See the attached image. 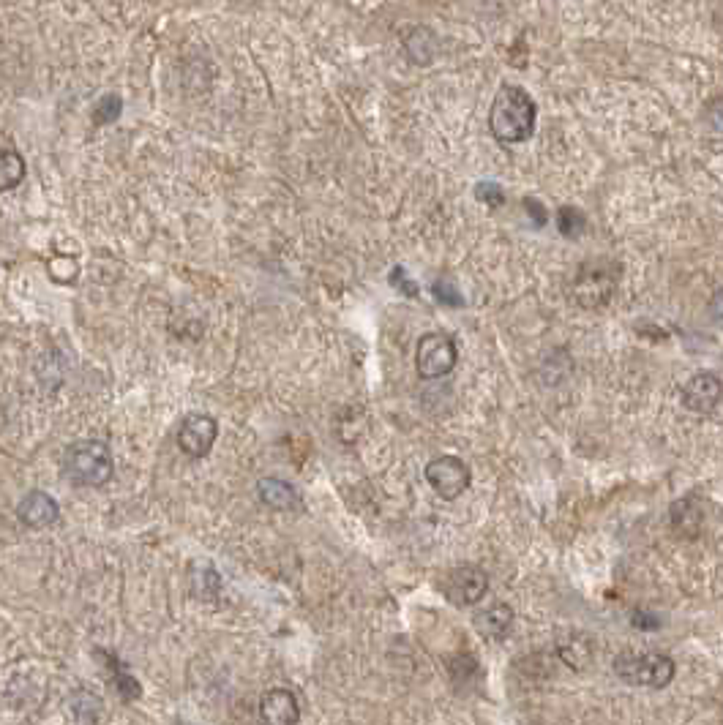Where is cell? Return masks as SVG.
Returning <instances> with one entry per match:
<instances>
[{
	"instance_id": "6da1fadb",
	"label": "cell",
	"mask_w": 723,
	"mask_h": 725,
	"mask_svg": "<svg viewBox=\"0 0 723 725\" xmlns=\"http://www.w3.org/2000/svg\"><path fill=\"white\" fill-rule=\"evenodd\" d=\"M538 107L522 85H503L497 90L489 112V129L503 145H519L533 137Z\"/></svg>"
},
{
	"instance_id": "7a4b0ae2",
	"label": "cell",
	"mask_w": 723,
	"mask_h": 725,
	"mask_svg": "<svg viewBox=\"0 0 723 725\" xmlns=\"http://www.w3.org/2000/svg\"><path fill=\"white\" fill-rule=\"evenodd\" d=\"M620 265L612 259H584L571 281V300L579 308H603L617 292Z\"/></svg>"
},
{
	"instance_id": "3957f363",
	"label": "cell",
	"mask_w": 723,
	"mask_h": 725,
	"mask_svg": "<svg viewBox=\"0 0 723 725\" xmlns=\"http://www.w3.org/2000/svg\"><path fill=\"white\" fill-rule=\"evenodd\" d=\"M66 475L77 486H104L112 477V453L107 442L88 439L66 450Z\"/></svg>"
},
{
	"instance_id": "277c9868",
	"label": "cell",
	"mask_w": 723,
	"mask_h": 725,
	"mask_svg": "<svg viewBox=\"0 0 723 725\" xmlns=\"http://www.w3.org/2000/svg\"><path fill=\"white\" fill-rule=\"evenodd\" d=\"M674 660L655 652H620L614 657V674L633 687L661 690L674 679Z\"/></svg>"
},
{
	"instance_id": "5b68a950",
	"label": "cell",
	"mask_w": 723,
	"mask_h": 725,
	"mask_svg": "<svg viewBox=\"0 0 723 725\" xmlns=\"http://www.w3.org/2000/svg\"><path fill=\"white\" fill-rule=\"evenodd\" d=\"M459 360V349L448 333H426L418 341V352H415V368L423 379H440L448 377Z\"/></svg>"
},
{
	"instance_id": "8992f818",
	"label": "cell",
	"mask_w": 723,
	"mask_h": 725,
	"mask_svg": "<svg viewBox=\"0 0 723 725\" xmlns=\"http://www.w3.org/2000/svg\"><path fill=\"white\" fill-rule=\"evenodd\" d=\"M426 480L437 497L459 499L470 488V467L456 456L434 458L432 464H426Z\"/></svg>"
},
{
	"instance_id": "52a82bcc",
	"label": "cell",
	"mask_w": 723,
	"mask_h": 725,
	"mask_svg": "<svg viewBox=\"0 0 723 725\" xmlns=\"http://www.w3.org/2000/svg\"><path fill=\"white\" fill-rule=\"evenodd\" d=\"M216 437H219V423H216V418L202 415V412L189 415L178 428V445L191 458L208 456L216 445Z\"/></svg>"
},
{
	"instance_id": "ba28073f",
	"label": "cell",
	"mask_w": 723,
	"mask_h": 725,
	"mask_svg": "<svg viewBox=\"0 0 723 725\" xmlns=\"http://www.w3.org/2000/svg\"><path fill=\"white\" fill-rule=\"evenodd\" d=\"M486 589H489V578H486L481 567H456L445 578L448 600H453L456 606H475V603H481Z\"/></svg>"
},
{
	"instance_id": "9c48e42d",
	"label": "cell",
	"mask_w": 723,
	"mask_h": 725,
	"mask_svg": "<svg viewBox=\"0 0 723 725\" xmlns=\"http://www.w3.org/2000/svg\"><path fill=\"white\" fill-rule=\"evenodd\" d=\"M723 396V382L710 371L693 374L683 388V407L693 415H710Z\"/></svg>"
},
{
	"instance_id": "30bf717a",
	"label": "cell",
	"mask_w": 723,
	"mask_h": 725,
	"mask_svg": "<svg viewBox=\"0 0 723 725\" xmlns=\"http://www.w3.org/2000/svg\"><path fill=\"white\" fill-rule=\"evenodd\" d=\"M260 715L265 725H298L301 723V704L292 690L273 687L260 701Z\"/></svg>"
},
{
	"instance_id": "8fae6325",
	"label": "cell",
	"mask_w": 723,
	"mask_h": 725,
	"mask_svg": "<svg viewBox=\"0 0 723 725\" xmlns=\"http://www.w3.org/2000/svg\"><path fill=\"white\" fill-rule=\"evenodd\" d=\"M17 516H20L25 527L44 529L58 521L61 510H58V502L47 491H31L28 497L22 499L20 507H17Z\"/></svg>"
},
{
	"instance_id": "7c38bea8",
	"label": "cell",
	"mask_w": 723,
	"mask_h": 725,
	"mask_svg": "<svg viewBox=\"0 0 723 725\" xmlns=\"http://www.w3.org/2000/svg\"><path fill=\"white\" fill-rule=\"evenodd\" d=\"M669 521H672L674 535L683 537V540H696L702 532L704 524V510L696 502V497H683L677 499L669 510Z\"/></svg>"
},
{
	"instance_id": "4fadbf2b",
	"label": "cell",
	"mask_w": 723,
	"mask_h": 725,
	"mask_svg": "<svg viewBox=\"0 0 723 725\" xmlns=\"http://www.w3.org/2000/svg\"><path fill=\"white\" fill-rule=\"evenodd\" d=\"M557 657L573 671H584L593 663V641L584 633H565L557 638Z\"/></svg>"
},
{
	"instance_id": "5bb4252c",
	"label": "cell",
	"mask_w": 723,
	"mask_h": 725,
	"mask_svg": "<svg viewBox=\"0 0 723 725\" xmlns=\"http://www.w3.org/2000/svg\"><path fill=\"white\" fill-rule=\"evenodd\" d=\"M511 622H513V608L508 606V603H494V606H489L486 611H478V614H475V630H478L483 638H494V641H500V638L511 630Z\"/></svg>"
},
{
	"instance_id": "9a60e30c",
	"label": "cell",
	"mask_w": 723,
	"mask_h": 725,
	"mask_svg": "<svg viewBox=\"0 0 723 725\" xmlns=\"http://www.w3.org/2000/svg\"><path fill=\"white\" fill-rule=\"evenodd\" d=\"M404 50H407V58L415 66H432V60L437 58V50H440V41H437L432 30L418 25V28H412L404 36Z\"/></svg>"
},
{
	"instance_id": "2e32d148",
	"label": "cell",
	"mask_w": 723,
	"mask_h": 725,
	"mask_svg": "<svg viewBox=\"0 0 723 725\" xmlns=\"http://www.w3.org/2000/svg\"><path fill=\"white\" fill-rule=\"evenodd\" d=\"M257 491H260V499L273 510H292V507L301 505V497L298 491L287 483V480H279V477H262L257 483Z\"/></svg>"
},
{
	"instance_id": "e0dca14e",
	"label": "cell",
	"mask_w": 723,
	"mask_h": 725,
	"mask_svg": "<svg viewBox=\"0 0 723 725\" xmlns=\"http://www.w3.org/2000/svg\"><path fill=\"white\" fill-rule=\"evenodd\" d=\"M25 178V159L17 150L0 148V191L17 189Z\"/></svg>"
},
{
	"instance_id": "ac0fdd59",
	"label": "cell",
	"mask_w": 723,
	"mask_h": 725,
	"mask_svg": "<svg viewBox=\"0 0 723 725\" xmlns=\"http://www.w3.org/2000/svg\"><path fill=\"white\" fill-rule=\"evenodd\" d=\"M557 229H560V235L568 240L582 238V232L587 229V216H584L579 208L563 205V208L557 210Z\"/></svg>"
},
{
	"instance_id": "d6986e66",
	"label": "cell",
	"mask_w": 723,
	"mask_h": 725,
	"mask_svg": "<svg viewBox=\"0 0 723 725\" xmlns=\"http://www.w3.org/2000/svg\"><path fill=\"white\" fill-rule=\"evenodd\" d=\"M47 273L55 284H74L80 276V265L74 257H52L47 262Z\"/></svg>"
},
{
	"instance_id": "ffe728a7",
	"label": "cell",
	"mask_w": 723,
	"mask_h": 725,
	"mask_svg": "<svg viewBox=\"0 0 723 725\" xmlns=\"http://www.w3.org/2000/svg\"><path fill=\"white\" fill-rule=\"evenodd\" d=\"M121 112H123L121 96L110 93V96H104V99L96 101V107H93V123H96V126H110V123H115V120L121 118Z\"/></svg>"
},
{
	"instance_id": "44dd1931",
	"label": "cell",
	"mask_w": 723,
	"mask_h": 725,
	"mask_svg": "<svg viewBox=\"0 0 723 725\" xmlns=\"http://www.w3.org/2000/svg\"><path fill=\"white\" fill-rule=\"evenodd\" d=\"M107 666L112 668V679H115V690L121 693L123 701H134V698L140 696V685L134 682V676L123 674L121 666H118V660L115 657H107Z\"/></svg>"
},
{
	"instance_id": "7402d4cb",
	"label": "cell",
	"mask_w": 723,
	"mask_h": 725,
	"mask_svg": "<svg viewBox=\"0 0 723 725\" xmlns=\"http://www.w3.org/2000/svg\"><path fill=\"white\" fill-rule=\"evenodd\" d=\"M434 298L440 300V303H445V306H464V298H462V292H459V287H456V281L451 279H437L434 281Z\"/></svg>"
},
{
	"instance_id": "603a6c76",
	"label": "cell",
	"mask_w": 723,
	"mask_h": 725,
	"mask_svg": "<svg viewBox=\"0 0 723 725\" xmlns=\"http://www.w3.org/2000/svg\"><path fill=\"white\" fill-rule=\"evenodd\" d=\"M475 197L481 199V202H486V205H503L505 202V191L503 186H497V183H478L475 186Z\"/></svg>"
},
{
	"instance_id": "cb8c5ba5",
	"label": "cell",
	"mask_w": 723,
	"mask_h": 725,
	"mask_svg": "<svg viewBox=\"0 0 723 725\" xmlns=\"http://www.w3.org/2000/svg\"><path fill=\"white\" fill-rule=\"evenodd\" d=\"M704 118H707V123H710L715 131H723V93L721 96H715V99L707 101Z\"/></svg>"
},
{
	"instance_id": "d4e9b609",
	"label": "cell",
	"mask_w": 723,
	"mask_h": 725,
	"mask_svg": "<svg viewBox=\"0 0 723 725\" xmlns=\"http://www.w3.org/2000/svg\"><path fill=\"white\" fill-rule=\"evenodd\" d=\"M391 284L396 289H402L404 295H410V298H415V295H418V287L412 284V279H407V273H404V268H393Z\"/></svg>"
},
{
	"instance_id": "484cf974",
	"label": "cell",
	"mask_w": 723,
	"mask_h": 725,
	"mask_svg": "<svg viewBox=\"0 0 723 725\" xmlns=\"http://www.w3.org/2000/svg\"><path fill=\"white\" fill-rule=\"evenodd\" d=\"M633 627L655 630V627H661V619H658L655 614H647V611H636V614H633Z\"/></svg>"
},
{
	"instance_id": "4316f807",
	"label": "cell",
	"mask_w": 723,
	"mask_h": 725,
	"mask_svg": "<svg viewBox=\"0 0 723 725\" xmlns=\"http://www.w3.org/2000/svg\"><path fill=\"white\" fill-rule=\"evenodd\" d=\"M524 208L533 210V213H535L533 219H535V224H538V227H543V224H546V210H543V205L538 202V199L527 197V199H524Z\"/></svg>"
},
{
	"instance_id": "83f0119b",
	"label": "cell",
	"mask_w": 723,
	"mask_h": 725,
	"mask_svg": "<svg viewBox=\"0 0 723 725\" xmlns=\"http://www.w3.org/2000/svg\"><path fill=\"white\" fill-rule=\"evenodd\" d=\"M710 314H713L715 322L723 325V289H718L713 298H710Z\"/></svg>"
}]
</instances>
